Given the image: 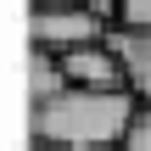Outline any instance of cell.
I'll list each match as a JSON object with an SVG mask.
<instances>
[{
	"label": "cell",
	"instance_id": "52a82bcc",
	"mask_svg": "<svg viewBox=\"0 0 151 151\" xmlns=\"http://www.w3.org/2000/svg\"><path fill=\"white\" fill-rule=\"evenodd\" d=\"M123 22L129 28H151V0H123Z\"/></svg>",
	"mask_w": 151,
	"mask_h": 151
},
{
	"label": "cell",
	"instance_id": "277c9868",
	"mask_svg": "<svg viewBox=\"0 0 151 151\" xmlns=\"http://www.w3.org/2000/svg\"><path fill=\"white\" fill-rule=\"evenodd\" d=\"M106 45L118 50V62H123V78H129V90H134V95H140V101L151 106V28H129V22H118Z\"/></svg>",
	"mask_w": 151,
	"mask_h": 151
},
{
	"label": "cell",
	"instance_id": "30bf717a",
	"mask_svg": "<svg viewBox=\"0 0 151 151\" xmlns=\"http://www.w3.org/2000/svg\"><path fill=\"white\" fill-rule=\"evenodd\" d=\"M106 151H123V146H106Z\"/></svg>",
	"mask_w": 151,
	"mask_h": 151
},
{
	"label": "cell",
	"instance_id": "6da1fadb",
	"mask_svg": "<svg viewBox=\"0 0 151 151\" xmlns=\"http://www.w3.org/2000/svg\"><path fill=\"white\" fill-rule=\"evenodd\" d=\"M134 112H140L134 90H78L73 84L34 106V140L62 151H106V146H123Z\"/></svg>",
	"mask_w": 151,
	"mask_h": 151
},
{
	"label": "cell",
	"instance_id": "7a4b0ae2",
	"mask_svg": "<svg viewBox=\"0 0 151 151\" xmlns=\"http://www.w3.org/2000/svg\"><path fill=\"white\" fill-rule=\"evenodd\" d=\"M28 34H34V50H84V45H106L112 39V22L95 17L90 6H34L28 17Z\"/></svg>",
	"mask_w": 151,
	"mask_h": 151
},
{
	"label": "cell",
	"instance_id": "5b68a950",
	"mask_svg": "<svg viewBox=\"0 0 151 151\" xmlns=\"http://www.w3.org/2000/svg\"><path fill=\"white\" fill-rule=\"evenodd\" d=\"M62 90H73L62 56H56V50H34V56H28V95H34V106L50 101V95H62Z\"/></svg>",
	"mask_w": 151,
	"mask_h": 151
},
{
	"label": "cell",
	"instance_id": "ba28073f",
	"mask_svg": "<svg viewBox=\"0 0 151 151\" xmlns=\"http://www.w3.org/2000/svg\"><path fill=\"white\" fill-rule=\"evenodd\" d=\"M34 6H90V0H34Z\"/></svg>",
	"mask_w": 151,
	"mask_h": 151
},
{
	"label": "cell",
	"instance_id": "9c48e42d",
	"mask_svg": "<svg viewBox=\"0 0 151 151\" xmlns=\"http://www.w3.org/2000/svg\"><path fill=\"white\" fill-rule=\"evenodd\" d=\"M34 151H62V146H45V140H34Z\"/></svg>",
	"mask_w": 151,
	"mask_h": 151
},
{
	"label": "cell",
	"instance_id": "8992f818",
	"mask_svg": "<svg viewBox=\"0 0 151 151\" xmlns=\"http://www.w3.org/2000/svg\"><path fill=\"white\" fill-rule=\"evenodd\" d=\"M123 151H151V106H146V101H140V112H134L129 134H123Z\"/></svg>",
	"mask_w": 151,
	"mask_h": 151
},
{
	"label": "cell",
	"instance_id": "3957f363",
	"mask_svg": "<svg viewBox=\"0 0 151 151\" xmlns=\"http://www.w3.org/2000/svg\"><path fill=\"white\" fill-rule=\"evenodd\" d=\"M62 67H67V78H73L78 90H129L123 62H118V50H112V45H84V50H67V56H62Z\"/></svg>",
	"mask_w": 151,
	"mask_h": 151
}]
</instances>
